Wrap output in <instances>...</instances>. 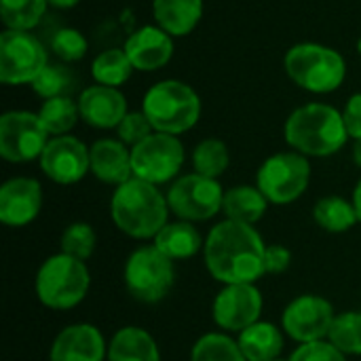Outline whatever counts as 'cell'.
I'll return each instance as SVG.
<instances>
[{"label":"cell","mask_w":361,"mask_h":361,"mask_svg":"<svg viewBox=\"0 0 361 361\" xmlns=\"http://www.w3.org/2000/svg\"><path fill=\"white\" fill-rule=\"evenodd\" d=\"M357 51H360V53H361V38H360V40H357Z\"/></svg>","instance_id":"7bdbcfd3"},{"label":"cell","mask_w":361,"mask_h":361,"mask_svg":"<svg viewBox=\"0 0 361 361\" xmlns=\"http://www.w3.org/2000/svg\"><path fill=\"white\" fill-rule=\"evenodd\" d=\"M108 360V345L104 334L93 324H72L63 328L53 345L49 361H104Z\"/></svg>","instance_id":"e0dca14e"},{"label":"cell","mask_w":361,"mask_h":361,"mask_svg":"<svg viewBox=\"0 0 361 361\" xmlns=\"http://www.w3.org/2000/svg\"><path fill=\"white\" fill-rule=\"evenodd\" d=\"M228 163H231L228 148L218 137H207L199 142L192 150V167H195V173L199 176L218 180L228 169Z\"/></svg>","instance_id":"f546056e"},{"label":"cell","mask_w":361,"mask_h":361,"mask_svg":"<svg viewBox=\"0 0 361 361\" xmlns=\"http://www.w3.org/2000/svg\"><path fill=\"white\" fill-rule=\"evenodd\" d=\"M190 361H247L239 343L224 332L203 334L190 351Z\"/></svg>","instance_id":"f1b7e54d"},{"label":"cell","mask_w":361,"mask_h":361,"mask_svg":"<svg viewBox=\"0 0 361 361\" xmlns=\"http://www.w3.org/2000/svg\"><path fill=\"white\" fill-rule=\"evenodd\" d=\"M313 220L319 228L328 231V233H347L351 231L360 220H357V212L353 201H347L343 197L330 195L324 197L315 203L313 207Z\"/></svg>","instance_id":"484cf974"},{"label":"cell","mask_w":361,"mask_h":361,"mask_svg":"<svg viewBox=\"0 0 361 361\" xmlns=\"http://www.w3.org/2000/svg\"><path fill=\"white\" fill-rule=\"evenodd\" d=\"M184 165V146L178 135L154 131L144 142L131 148L133 178L154 186L173 182Z\"/></svg>","instance_id":"30bf717a"},{"label":"cell","mask_w":361,"mask_h":361,"mask_svg":"<svg viewBox=\"0 0 361 361\" xmlns=\"http://www.w3.org/2000/svg\"><path fill=\"white\" fill-rule=\"evenodd\" d=\"M42 209V186L34 178H11L0 186V222L11 228L32 224Z\"/></svg>","instance_id":"2e32d148"},{"label":"cell","mask_w":361,"mask_h":361,"mask_svg":"<svg viewBox=\"0 0 361 361\" xmlns=\"http://www.w3.org/2000/svg\"><path fill=\"white\" fill-rule=\"evenodd\" d=\"M224 188L218 180L199 173L176 178L167 192V203L178 220L205 222L222 212Z\"/></svg>","instance_id":"9c48e42d"},{"label":"cell","mask_w":361,"mask_h":361,"mask_svg":"<svg viewBox=\"0 0 361 361\" xmlns=\"http://www.w3.org/2000/svg\"><path fill=\"white\" fill-rule=\"evenodd\" d=\"M91 275L82 260L68 254H55L47 258L34 281L40 305L53 311H68L78 307L89 294Z\"/></svg>","instance_id":"5b68a950"},{"label":"cell","mask_w":361,"mask_h":361,"mask_svg":"<svg viewBox=\"0 0 361 361\" xmlns=\"http://www.w3.org/2000/svg\"><path fill=\"white\" fill-rule=\"evenodd\" d=\"M167 195L159 186L131 178L114 188L110 199V216L114 226L133 239H154L169 222Z\"/></svg>","instance_id":"7a4b0ae2"},{"label":"cell","mask_w":361,"mask_h":361,"mask_svg":"<svg viewBox=\"0 0 361 361\" xmlns=\"http://www.w3.org/2000/svg\"><path fill=\"white\" fill-rule=\"evenodd\" d=\"M353 205H355V212H357V220L361 222V178L360 182L355 184V190H353Z\"/></svg>","instance_id":"ab89813d"},{"label":"cell","mask_w":361,"mask_h":361,"mask_svg":"<svg viewBox=\"0 0 361 361\" xmlns=\"http://www.w3.org/2000/svg\"><path fill=\"white\" fill-rule=\"evenodd\" d=\"M275 361H283V360H275Z\"/></svg>","instance_id":"ee69618b"},{"label":"cell","mask_w":361,"mask_h":361,"mask_svg":"<svg viewBox=\"0 0 361 361\" xmlns=\"http://www.w3.org/2000/svg\"><path fill=\"white\" fill-rule=\"evenodd\" d=\"M123 49L131 59L133 68L142 72L161 70L173 57V40L159 25H144L135 30L127 38Z\"/></svg>","instance_id":"d6986e66"},{"label":"cell","mask_w":361,"mask_h":361,"mask_svg":"<svg viewBox=\"0 0 361 361\" xmlns=\"http://www.w3.org/2000/svg\"><path fill=\"white\" fill-rule=\"evenodd\" d=\"M152 13L169 36H186L203 17V0H152Z\"/></svg>","instance_id":"603a6c76"},{"label":"cell","mask_w":361,"mask_h":361,"mask_svg":"<svg viewBox=\"0 0 361 361\" xmlns=\"http://www.w3.org/2000/svg\"><path fill=\"white\" fill-rule=\"evenodd\" d=\"M80 0H49V4L51 6H55V8H72V6H76Z\"/></svg>","instance_id":"60d3db41"},{"label":"cell","mask_w":361,"mask_h":361,"mask_svg":"<svg viewBox=\"0 0 361 361\" xmlns=\"http://www.w3.org/2000/svg\"><path fill=\"white\" fill-rule=\"evenodd\" d=\"M283 63L288 76L300 89L311 93H332L347 76L345 57L338 51L317 42L294 44L286 53Z\"/></svg>","instance_id":"8992f818"},{"label":"cell","mask_w":361,"mask_h":361,"mask_svg":"<svg viewBox=\"0 0 361 361\" xmlns=\"http://www.w3.org/2000/svg\"><path fill=\"white\" fill-rule=\"evenodd\" d=\"M38 116L53 137L55 135H68V131H72L76 121L80 118L78 102H74L70 95L44 99L40 110H38Z\"/></svg>","instance_id":"83f0119b"},{"label":"cell","mask_w":361,"mask_h":361,"mask_svg":"<svg viewBox=\"0 0 361 361\" xmlns=\"http://www.w3.org/2000/svg\"><path fill=\"white\" fill-rule=\"evenodd\" d=\"M123 277L131 298L144 305H157L171 292L176 267L157 245H142L129 254Z\"/></svg>","instance_id":"52a82bcc"},{"label":"cell","mask_w":361,"mask_h":361,"mask_svg":"<svg viewBox=\"0 0 361 361\" xmlns=\"http://www.w3.org/2000/svg\"><path fill=\"white\" fill-rule=\"evenodd\" d=\"M108 361H161V351L144 328H121L108 343Z\"/></svg>","instance_id":"cb8c5ba5"},{"label":"cell","mask_w":361,"mask_h":361,"mask_svg":"<svg viewBox=\"0 0 361 361\" xmlns=\"http://www.w3.org/2000/svg\"><path fill=\"white\" fill-rule=\"evenodd\" d=\"M49 6V0H0V19L6 30L30 32L36 27Z\"/></svg>","instance_id":"4dcf8cb0"},{"label":"cell","mask_w":361,"mask_h":361,"mask_svg":"<svg viewBox=\"0 0 361 361\" xmlns=\"http://www.w3.org/2000/svg\"><path fill=\"white\" fill-rule=\"evenodd\" d=\"M133 70L135 68L131 59L127 57L125 49H108L99 53L91 63V76L95 78V82L104 87H114V89L125 85L131 78Z\"/></svg>","instance_id":"4316f807"},{"label":"cell","mask_w":361,"mask_h":361,"mask_svg":"<svg viewBox=\"0 0 361 361\" xmlns=\"http://www.w3.org/2000/svg\"><path fill=\"white\" fill-rule=\"evenodd\" d=\"M152 241H154L152 245H157L173 262L195 258L205 245V241H203L199 228L195 226V222H186V220L167 222L163 226V231Z\"/></svg>","instance_id":"7402d4cb"},{"label":"cell","mask_w":361,"mask_h":361,"mask_svg":"<svg viewBox=\"0 0 361 361\" xmlns=\"http://www.w3.org/2000/svg\"><path fill=\"white\" fill-rule=\"evenodd\" d=\"M267 243L260 233L235 220H222L205 237L203 260L209 275L224 283H256L264 271Z\"/></svg>","instance_id":"6da1fadb"},{"label":"cell","mask_w":361,"mask_h":361,"mask_svg":"<svg viewBox=\"0 0 361 361\" xmlns=\"http://www.w3.org/2000/svg\"><path fill=\"white\" fill-rule=\"evenodd\" d=\"M49 66V55L42 42L23 30H6L0 36V82L32 85L34 78Z\"/></svg>","instance_id":"8fae6325"},{"label":"cell","mask_w":361,"mask_h":361,"mask_svg":"<svg viewBox=\"0 0 361 361\" xmlns=\"http://www.w3.org/2000/svg\"><path fill=\"white\" fill-rule=\"evenodd\" d=\"M95 245H97V235L93 226L87 222H72L70 226H66V231L61 233V241H59L61 254H68L82 262L93 256Z\"/></svg>","instance_id":"d6a6232c"},{"label":"cell","mask_w":361,"mask_h":361,"mask_svg":"<svg viewBox=\"0 0 361 361\" xmlns=\"http://www.w3.org/2000/svg\"><path fill=\"white\" fill-rule=\"evenodd\" d=\"M87 49H89V42L76 27H61L51 38V51L61 61H78L85 57Z\"/></svg>","instance_id":"e575fe53"},{"label":"cell","mask_w":361,"mask_h":361,"mask_svg":"<svg viewBox=\"0 0 361 361\" xmlns=\"http://www.w3.org/2000/svg\"><path fill=\"white\" fill-rule=\"evenodd\" d=\"M288 361H347V355L341 353L330 341H317L298 345Z\"/></svg>","instance_id":"8d00e7d4"},{"label":"cell","mask_w":361,"mask_h":361,"mask_svg":"<svg viewBox=\"0 0 361 361\" xmlns=\"http://www.w3.org/2000/svg\"><path fill=\"white\" fill-rule=\"evenodd\" d=\"M286 142L305 157H332L349 140L343 112L330 104H305L296 108L283 127Z\"/></svg>","instance_id":"3957f363"},{"label":"cell","mask_w":361,"mask_h":361,"mask_svg":"<svg viewBox=\"0 0 361 361\" xmlns=\"http://www.w3.org/2000/svg\"><path fill=\"white\" fill-rule=\"evenodd\" d=\"M80 118L95 129H116L127 116V99L114 87L91 85L78 97Z\"/></svg>","instance_id":"ac0fdd59"},{"label":"cell","mask_w":361,"mask_h":361,"mask_svg":"<svg viewBox=\"0 0 361 361\" xmlns=\"http://www.w3.org/2000/svg\"><path fill=\"white\" fill-rule=\"evenodd\" d=\"M262 294L256 283L224 286L212 305V317L216 326L228 334H241L262 315Z\"/></svg>","instance_id":"5bb4252c"},{"label":"cell","mask_w":361,"mask_h":361,"mask_svg":"<svg viewBox=\"0 0 361 361\" xmlns=\"http://www.w3.org/2000/svg\"><path fill=\"white\" fill-rule=\"evenodd\" d=\"M237 343L247 361H275L283 353L286 332L271 322H256L237 334Z\"/></svg>","instance_id":"44dd1931"},{"label":"cell","mask_w":361,"mask_h":361,"mask_svg":"<svg viewBox=\"0 0 361 361\" xmlns=\"http://www.w3.org/2000/svg\"><path fill=\"white\" fill-rule=\"evenodd\" d=\"M42 173L55 184L70 186L80 182L91 171V152L74 135H55L40 154Z\"/></svg>","instance_id":"9a60e30c"},{"label":"cell","mask_w":361,"mask_h":361,"mask_svg":"<svg viewBox=\"0 0 361 361\" xmlns=\"http://www.w3.org/2000/svg\"><path fill=\"white\" fill-rule=\"evenodd\" d=\"M353 163L361 169V137L355 140V144H353Z\"/></svg>","instance_id":"b9f144b4"},{"label":"cell","mask_w":361,"mask_h":361,"mask_svg":"<svg viewBox=\"0 0 361 361\" xmlns=\"http://www.w3.org/2000/svg\"><path fill=\"white\" fill-rule=\"evenodd\" d=\"M116 131H118V140L123 144H127L129 148H133L140 142H144L148 135H152L154 127L150 125V121L144 112H127V116L121 121Z\"/></svg>","instance_id":"d590c367"},{"label":"cell","mask_w":361,"mask_h":361,"mask_svg":"<svg viewBox=\"0 0 361 361\" xmlns=\"http://www.w3.org/2000/svg\"><path fill=\"white\" fill-rule=\"evenodd\" d=\"M51 133L38 112L11 110L0 116V157L8 163H30L40 159Z\"/></svg>","instance_id":"7c38bea8"},{"label":"cell","mask_w":361,"mask_h":361,"mask_svg":"<svg viewBox=\"0 0 361 361\" xmlns=\"http://www.w3.org/2000/svg\"><path fill=\"white\" fill-rule=\"evenodd\" d=\"M142 112L148 116L154 131L180 135L199 123L201 99L197 91L182 80H161L146 91Z\"/></svg>","instance_id":"277c9868"},{"label":"cell","mask_w":361,"mask_h":361,"mask_svg":"<svg viewBox=\"0 0 361 361\" xmlns=\"http://www.w3.org/2000/svg\"><path fill=\"white\" fill-rule=\"evenodd\" d=\"M74 87H76L74 74H72L66 66H51V63H49V66L34 78V82H32V89H34L36 95H40L42 99L70 95Z\"/></svg>","instance_id":"836d02e7"},{"label":"cell","mask_w":361,"mask_h":361,"mask_svg":"<svg viewBox=\"0 0 361 361\" xmlns=\"http://www.w3.org/2000/svg\"><path fill=\"white\" fill-rule=\"evenodd\" d=\"M336 313L330 300L315 294L296 296L281 315V330L298 345L326 341Z\"/></svg>","instance_id":"4fadbf2b"},{"label":"cell","mask_w":361,"mask_h":361,"mask_svg":"<svg viewBox=\"0 0 361 361\" xmlns=\"http://www.w3.org/2000/svg\"><path fill=\"white\" fill-rule=\"evenodd\" d=\"M267 209H269V199L260 192L258 186L241 184L224 192L222 214L226 216V220L254 226L264 218Z\"/></svg>","instance_id":"d4e9b609"},{"label":"cell","mask_w":361,"mask_h":361,"mask_svg":"<svg viewBox=\"0 0 361 361\" xmlns=\"http://www.w3.org/2000/svg\"><path fill=\"white\" fill-rule=\"evenodd\" d=\"M345 127L349 131V137L360 140L361 137V93H355L349 97L345 110H343Z\"/></svg>","instance_id":"f35d334b"},{"label":"cell","mask_w":361,"mask_h":361,"mask_svg":"<svg viewBox=\"0 0 361 361\" xmlns=\"http://www.w3.org/2000/svg\"><path fill=\"white\" fill-rule=\"evenodd\" d=\"M326 341L345 355H361V311L338 313Z\"/></svg>","instance_id":"1f68e13d"},{"label":"cell","mask_w":361,"mask_h":361,"mask_svg":"<svg viewBox=\"0 0 361 361\" xmlns=\"http://www.w3.org/2000/svg\"><path fill=\"white\" fill-rule=\"evenodd\" d=\"M89 152H91V173L99 182L121 186L133 178L131 148L121 140H112V137L97 140L89 148Z\"/></svg>","instance_id":"ffe728a7"},{"label":"cell","mask_w":361,"mask_h":361,"mask_svg":"<svg viewBox=\"0 0 361 361\" xmlns=\"http://www.w3.org/2000/svg\"><path fill=\"white\" fill-rule=\"evenodd\" d=\"M311 182V163L305 154L277 152L271 154L256 173V186L273 205H290L298 201Z\"/></svg>","instance_id":"ba28073f"},{"label":"cell","mask_w":361,"mask_h":361,"mask_svg":"<svg viewBox=\"0 0 361 361\" xmlns=\"http://www.w3.org/2000/svg\"><path fill=\"white\" fill-rule=\"evenodd\" d=\"M290 264H292V252L286 245L279 243L267 245V254H264L267 275H281L290 269Z\"/></svg>","instance_id":"74e56055"}]
</instances>
